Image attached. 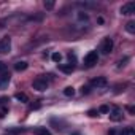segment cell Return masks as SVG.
Masks as SVG:
<instances>
[{
  "instance_id": "cell-7",
  "label": "cell",
  "mask_w": 135,
  "mask_h": 135,
  "mask_svg": "<svg viewBox=\"0 0 135 135\" xmlns=\"http://www.w3.org/2000/svg\"><path fill=\"white\" fill-rule=\"evenodd\" d=\"M10 80H11V75H10L8 72H5V73H2V75H0V89H5V88H8V84H10Z\"/></svg>"
},
{
  "instance_id": "cell-16",
  "label": "cell",
  "mask_w": 135,
  "mask_h": 135,
  "mask_svg": "<svg viewBox=\"0 0 135 135\" xmlns=\"http://www.w3.org/2000/svg\"><path fill=\"white\" fill-rule=\"evenodd\" d=\"M16 99H18V100H21V102H27V100H29V99H27V95H26V94H22V92H18V94H16Z\"/></svg>"
},
{
  "instance_id": "cell-14",
  "label": "cell",
  "mask_w": 135,
  "mask_h": 135,
  "mask_svg": "<svg viewBox=\"0 0 135 135\" xmlns=\"http://www.w3.org/2000/svg\"><path fill=\"white\" fill-rule=\"evenodd\" d=\"M119 135H135V130H133L132 127H127V129H124Z\"/></svg>"
},
{
  "instance_id": "cell-20",
  "label": "cell",
  "mask_w": 135,
  "mask_h": 135,
  "mask_svg": "<svg viewBox=\"0 0 135 135\" xmlns=\"http://www.w3.org/2000/svg\"><path fill=\"white\" fill-rule=\"evenodd\" d=\"M108 111H110V108H108L107 105H102V107H100V113H108Z\"/></svg>"
},
{
  "instance_id": "cell-13",
  "label": "cell",
  "mask_w": 135,
  "mask_h": 135,
  "mask_svg": "<svg viewBox=\"0 0 135 135\" xmlns=\"http://www.w3.org/2000/svg\"><path fill=\"white\" fill-rule=\"evenodd\" d=\"M64 95H67V97H73V95H75V89H73L72 86L65 88V89H64Z\"/></svg>"
},
{
  "instance_id": "cell-19",
  "label": "cell",
  "mask_w": 135,
  "mask_h": 135,
  "mask_svg": "<svg viewBox=\"0 0 135 135\" xmlns=\"http://www.w3.org/2000/svg\"><path fill=\"white\" fill-rule=\"evenodd\" d=\"M45 8H46V10L54 8V2H45Z\"/></svg>"
},
{
  "instance_id": "cell-21",
  "label": "cell",
  "mask_w": 135,
  "mask_h": 135,
  "mask_svg": "<svg viewBox=\"0 0 135 135\" xmlns=\"http://www.w3.org/2000/svg\"><path fill=\"white\" fill-rule=\"evenodd\" d=\"M7 111H8L7 108H2V110H0V118H3V116L7 114Z\"/></svg>"
},
{
  "instance_id": "cell-5",
  "label": "cell",
  "mask_w": 135,
  "mask_h": 135,
  "mask_svg": "<svg viewBox=\"0 0 135 135\" xmlns=\"http://www.w3.org/2000/svg\"><path fill=\"white\" fill-rule=\"evenodd\" d=\"M121 13H122L124 16H129V15L135 13V2H127V3H124V5L121 7Z\"/></svg>"
},
{
  "instance_id": "cell-23",
  "label": "cell",
  "mask_w": 135,
  "mask_h": 135,
  "mask_svg": "<svg viewBox=\"0 0 135 135\" xmlns=\"http://www.w3.org/2000/svg\"><path fill=\"white\" fill-rule=\"evenodd\" d=\"M114 133H116L114 130H110V132H108V135H114Z\"/></svg>"
},
{
  "instance_id": "cell-4",
  "label": "cell",
  "mask_w": 135,
  "mask_h": 135,
  "mask_svg": "<svg viewBox=\"0 0 135 135\" xmlns=\"http://www.w3.org/2000/svg\"><path fill=\"white\" fill-rule=\"evenodd\" d=\"M113 46H114L113 40H111V38H105V40L102 41V48H100V51H102L103 54H110V52L113 51Z\"/></svg>"
},
{
  "instance_id": "cell-24",
  "label": "cell",
  "mask_w": 135,
  "mask_h": 135,
  "mask_svg": "<svg viewBox=\"0 0 135 135\" xmlns=\"http://www.w3.org/2000/svg\"><path fill=\"white\" fill-rule=\"evenodd\" d=\"M72 135H80V133H72Z\"/></svg>"
},
{
  "instance_id": "cell-18",
  "label": "cell",
  "mask_w": 135,
  "mask_h": 135,
  "mask_svg": "<svg viewBox=\"0 0 135 135\" xmlns=\"http://www.w3.org/2000/svg\"><path fill=\"white\" fill-rule=\"evenodd\" d=\"M22 132H24V129H21V127H19V129H11V130H10V133H13V135H16V133H22Z\"/></svg>"
},
{
  "instance_id": "cell-15",
  "label": "cell",
  "mask_w": 135,
  "mask_h": 135,
  "mask_svg": "<svg viewBox=\"0 0 135 135\" xmlns=\"http://www.w3.org/2000/svg\"><path fill=\"white\" fill-rule=\"evenodd\" d=\"M51 59H52L54 62H60V60H62V54H60V52H54V54L51 56Z\"/></svg>"
},
{
  "instance_id": "cell-9",
  "label": "cell",
  "mask_w": 135,
  "mask_h": 135,
  "mask_svg": "<svg viewBox=\"0 0 135 135\" xmlns=\"http://www.w3.org/2000/svg\"><path fill=\"white\" fill-rule=\"evenodd\" d=\"M26 69H27V62H24V60H19V62L15 64V70L16 72H24Z\"/></svg>"
},
{
  "instance_id": "cell-6",
  "label": "cell",
  "mask_w": 135,
  "mask_h": 135,
  "mask_svg": "<svg viewBox=\"0 0 135 135\" xmlns=\"http://www.w3.org/2000/svg\"><path fill=\"white\" fill-rule=\"evenodd\" d=\"M110 113V119L111 121H114V122H118V121H121L122 119V116H124V113H122V110L121 108H118V107H114L111 111H108Z\"/></svg>"
},
{
  "instance_id": "cell-12",
  "label": "cell",
  "mask_w": 135,
  "mask_h": 135,
  "mask_svg": "<svg viewBox=\"0 0 135 135\" xmlns=\"http://www.w3.org/2000/svg\"><path fill=\"white\" fill-rule=\"evenodd\" d=\"M35 133H37V135H51V132H49L46 127H38V129H35Z\"/></svg>"
},
{
  "instance_id": "cell-8",
  "label": "cell",
  "mask_w": 135,
  "mask_h": 135,
  "mask_svg": "<svg viewBox=\"0 0 135 135\" xmlns=\"http://www.w3.org/2000/svg\"><path fill=\"white\" fill-rule=\"evenodd\" d=\"M91 86H94V88H103V86H107V78H103V76L94 78L91 81Z\"/></svg>"
},
{
  "instance_id": "cell-17",
  "label": "cell",
  "mask_w": 135,
  "mask_h": 135,
  "mask_svg": "<svg viewBox=\"0 0 135 135\" xmlns=\"http://www.w3.org/2000/svg\"><path fill=\"white\" fill-rule=\"evenodd\" d=\"M5 72H7V64L0 60V75H2V73H5Z\"/></svg>"
},
{
  "instance_id": "cell-11",
  "label": "cell",
  "mask_w": 135,
  "mask_h": 135,
  "mask_svg": "<svg viewBox=\"0 0 135 135\" xmlns=\"http://www.w3.org/2000/svg\"><path fill=\"white\" fill-rule=\"evenodd\" d=\"M126 30H127L129 33H135V22H133V21H129V22L126 24Z\"/></svg>"
},
{
  "instance_id": "cell-3",
  "label": "cell",
  "mask_w": 135,
  "mask_h": 135,
  "mask_svg": "<svg viewBox=\"0 0 135 135\" xmlns=\"http://www.w3.org/2000/svg\"><path fill=\"white\" fill-rule=\"evenodd\" d=\"M11 49V38L10 37H3L0 40V54H7Z\"/></svg>"
},
{
  "instance_id": "cell-1",
  "label": "cell",
  "mask_w": 135,
  "mask_h": 135,
  "mask_svg": "<svg viewBox=\"0 0 135 135\" xmlns=\"http://www.w3.org/2000/svg\"><path fill=\"white\" fill-rule=\"evenodd\" d=\"M97 60H99L97 51H89V52L86 54V57H84V65H86V67H94V65L97 64Z\"/></svg>"
},
{
  "instance_id": "cell-22",
  "label": "cell",
  "mask_w": 135,
  "mask_h": 135,
  "mask_svg": "<svg viewBox=\"0 0 135 135\" xmlns=\"http://www.w3.org/2000/svg\"><path fill=\"white\" fill-rule=\"evenodd\" d=\"M89 89H91V88H88V86H86V88H83V91H81V92H83V94H89Z\"/></svg>"
},
{
  "instance_id": "cell-2",
  "label": "cell",
  "mask_w": 135,
  "mask_h": 135,
  "mask_svg": "<svg viewBox=\"0 0 135 135\" xmlns=\"http://www.w3.org/2000/svg\"><path fill=\"white\" fill-rule=\"evenodd\" d=\"M32 86H33V89H37V91L43 92V91H46V89H48V81H46V78H41V76H40V78L33 80Z\"/></svg>"
},
{
  "instance_id": "cell-10",
  "label": "cell",
  "mask_w": 135,
  "mask_h": 135,
  "mask_svg": "<svg viewBox=\"0 0 135 135\" xmlns=\"http://www.w3.org/2000/svg\"><path fill=\"white\" fill-rule=\"evenodd\" d=\"M59 69H60V72H64V73H72V72H73V64H70V65H60Z\"/></svg>"
}]
</instances>
